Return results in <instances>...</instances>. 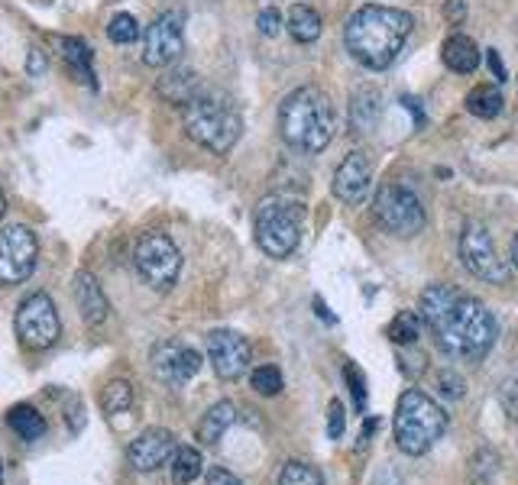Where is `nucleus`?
I'll list each match as a JSON object with an SVG mask.
<instances>
[{
    "instance_id": "nucleus-1",
    "label": "nucleus",
    "mask_w": 518,
    "mask_h": 485,
    "mask_svg": "<svg viewBox=\"0 0 518 485\" xmlns=\"http://www.w3.org/2000/svg\"><path fill=\"white\" fill-rule=\"evenodd\" d=\"M418 314L431 330L438 350L463 363H480L496 343V317L480 298L454 285H431L421 291Z\"/></svg>"
},
{
    "instance_id": "nucleus-2",
    "label": "nucleus",
    "mask_w": 518,
    "mask_h": 485,
    "mask_svg": "<svg viewBox=\"0 0 518 485\" xmlns=\"http://www.w3.org/2000/svg\"><path fill=\"white\" fill-rule=\"evenodd\" d=\"M415 20L405 10L395 7H379L366 4L347 20L344 43L347 52L370 72H383L395 62V55L402 52L408 33H412Z\"/></svg>"
},
{
    "instance_id": "nucleus-3",
    "label": "nucleus",
    "mask_w": 518,
    "mask_h": 485,
    "mask_svg": "<svg viewBox=\"0 0 518 485\" xmlns=\"http://www.w3.org/2000/svg\"><path fill=\"white\" fill-rule=\"evenodd\" d=\"M279 130L282 140L298 152H324L337 130L331 97L315 85L292 91L279 107Z\"/></svg>"
},
{
    "instance_id": "nucleus-4",
    "label": "nucleus",
    "mask_w": 518,
    "mask_h": 485,
    "mask_svg": "<svg viewBox=\"0 0 518 485\" xmlns=\"http://www.w3.org/2000/svg\"><path fill=\"white\" fill-rule=\"evenodd\" d=\"M185 133L201 149L214 152V156H227L237 146L243 133V117L237 101L221 88L204 85L192 101L185 104Z\"/></svg>"
},
{
    "instance_id": "nucleus-5",
    "label": "nucleus",
    "mask_w": 518,
    "mask_h": 485,
    "mask_svg": "<svg viewBox=\"0 0 518 485\" xmlns=\"http://www.w3.org/2000/svg\"><path fill=\"white\" fill-rule=\"evenodd\" d=\"M395 443L408 456L428 453L434 443H438L447 431V414L431 395L418 392V388H408L395 405Z\"/></svg>"
},
{
    "instance_id": "nucleus-6",
    "label": "nucleus",
    "mask_w": 518,
    "mask_h": 485,
    "mask_svg": "<svg viewBox=\"0 0 518 485\" xmlns=\"http://www.w3.org/2000/svg\"><path fill=\"white\" fill-rule=\"evenodd\" d=\"M302 224H305L302 204L295 198H285V194H269V198L259 201L253 217L256 246L272 259L292 256L298 243H302Z\"/></svg>"
},
{
    "instance_id": "nucleus-7",
    "label": "nucleus",
    "mask_w": 518,
    "mask_h": 485,
    "mask_svg": "<svg viewBox=\"0 0 518 485\" xmlns=\"http://www.w3.org/2000/svg\"><path fill=\"white\" fill-rule=\"evenodd\" d=\"M133 266L153 291H169L182 272V253L166 233H143L133 249Z\"/></svg>"
},
{
    "instance_id": "nucleus-8",
    "label": "nucleus",
    "mask_w": 518,
    "mask_h": 485,
    "mask_svg": "<svg viewBox=\"0 0 518 485\" xmlns=\"http://www.w3.org/2000/svg\"><path fill=\"white\" fill-rule=\"evenodd\" d=\"M376 220L383 224L392 237H418L425 230V207H421L418 194L405 185H383L376 194Z\"/></svg>"
},
{
    "instance_id": "nucleus-9",
    "label": "nucleus",
    "mask_w": 518,
    "mask_h": 485,
    "mask_svg": "<svg viewBox=\"0 0 518 485\" xmlns=\"http://www.w3.org/2000/svg\"><path fill=\"white\" fill-rule=\"evenodd\" d=\"M13 324H17V337L26 350H49V346H56L62 337L59 311L46 291H33L30 298H23Z\"/></svg>"
},
{
    "instance_id": "nucleus-10",
    "label": "nucleus",
    "mask_w": 518,
    "mask_h": 485,
    "mask_svg": "<svg viewBox=\"0 0 518 485\" xmlns=\"http://www.w3.org/2000/svg\"><path fill=\"white\" fill-rule=\"evenodd\" d=\"M460 259H463V266H467V272L476 275V279H483L489 285L509 282V262L499 256L489 230L483 224H476V220H470L460 233Z\"/></svg>"
},
{
    "instance_id": "nucleus-11",
    "label": "nucleus",
    "mask_w": 518,
    "mask_h": 485,
    "mask_svg": "<svg viewBox=\"0 0 518 485\" xmlns=\"http://www.w3.org/2000/svg\"><path fill=\"white\" fill-rule=\"evenodd\" d=\"M39 259V240L30 227L10 224L0 230V285H23Z\"/></svg>"
},
{
    "instance_id": "nucleus-12",
    "label": "nucleus",
    "mask_w": 518,
    "mask_h": 485,
    "mask_svg": "<svg viewBox=\"0 0 518 485\" xmlns=\"http://www.w3.org/2000/svg\"><path fill=\"white\" fill-rule=\"evenodd\" d=\"M185 52V13L166 10L146 26L143 36V62L149 68H169L182 59Z\"/></svg>"
},
{
    "instance_id": "nucleus-13",
    "label": "nucleus",
    "mask_w": 518,
    "mask_h": 485,
    "mask_svg": "<svg viewBox=\"0 0 518 485\" xmlns=\"http://www.w3.org/2000/svg\"><path fill=\"white\" fill-rule=\"evenodd\" d=\"M149 366H153V376L159 382L179 388L198 376L201 353L195 346H188L185 340H159L153 346V353H149Z\"/></svg>"
},
{
    "instance_id": "nucleus-14",
    "label": "nucleus",
    "mask_w": 518,
    "mask_h": 485,
    "mask_svg": "<svg viewBox=\"0 0 518 485\" xmlns=\"http://www.w3.org/2000/svg\"><path fill=\"white\" fill-rule=\"evenodd\" d=\"M204 346H208V359H211L214 372L224 382L247 376L253 350H250V340L243 334H237V330H211Z\"/></svg>"
},
{
    "instance_id": "nucleus-15",
    "label": "nucleus",
    "mask_w": 518,
    "mask_h": 485,
    "mask_svg": "<svg viewBox=\"0 0 518 485\" xmlns=\"http://www.w3.org/2000/svg\"><path fill=\"white\" fill-rule=\"evenodd\" d=\"M331 188H334L337 201H344L350 207L363 204L366 194H370V188H373V162H370V156H366L363 149L347 152L344 162L337 165Z\"/></svg>"
},
{
    "instance_id": "nucleus-16",
    "label": "nucleus",
    "mask_w": 518,
    "mask_h": 485,
    "mask_svg": "<svg viewBox=\"0 0 518 485\" xmlns=\"http://www.w3.org/2000/svg\"><path fill=\"white\" fill-rule=\"evenodd\" d=\"M175 450H179V440L166 427H149L140 437H136L127 447V460L136 473H156V469L166 466Z\"/></svg>"
},
{
    "instance_id": "nucleus-17",
    "label": "nucleus",
    "mask_w": 518,
    "mask_h": 485,
    "mask_svg": "<svg viewBox=\"0 0 518 485\" xmlns=\"http://www.w3.org/2000/svg\"><path fill=\"white\" fill-rule=\"evenodd\" d=\"M72 298H75V308L81 314V321L91 324V327L104 324L107 314H111V301H107L101 282L85 269H81L72 279Z\"/></svg>"
},
{
    "instance_id": "nucleus-18",
    "label": "nucleus",
    "mask_w": 518,
    "mask_h": 485,
    "mask_svg": "<svg viewBox=\"0 0 518 485\" xmlns=\"http://www.w3.org/2000/svg\"><path fill=\"white\" fill-rule=\"evenodd\" d=\"M59 52L68 65V72L75 75V81L88 88H98V81H94V72H91V62H94V52L85 39L78 36H59Z\"/></svg>"
},
{
    "instance_id": "nucleus-19",
    "label": "nucleus",
    "mask_w": 518,
    "mask_h": 485,
    "mask_svg": "<svg viewBox=\"0 0 518 485\" xmlns=\"http://www.w3.org/2000/svg\"><path fill=\"white\" fill-rule=\"evenodd\" d=\"M237 421V408L230 405V401H217V405H211L208 411H204V418L198 421V440L204 443V447H217L221 443V437L234 427Z\"/></svg>"
},
{
    "instance_id": "nucleus-20",
    "label": "nucleus",
    "mask_w": 518,
    "mask_h": 485,
    "mask_svg": "<svg viewBox=\"0 0 518 485\" xmlns=\"http://www.w3.org/2000/svg\"><path fill=\"white\" fill-rule=\"evenodd\" d=\"M201 88H204L201 78L192 72V68H172L169 65V72L159 78V94L166 97L169 104H179V107H185L188 101H192Z\"/></svg>"
},
{
    "instance_id": "nucleus-21",
    "label": "nucleus",
    "mask_w": 518,
    "mask_h": 485,
    "mask_svg": "<svg viewBox=\"0 0 518 485\" xmlns=\"http://www.w3.org/2000/svg\"><path fill=\"white\" fill-rule=\"evenodd\" d=\"M441 55H444V65L457 75H470V72H476V65H480V49H476L473 39L463 33L447 36L441 46Z\"/></svg>"
},
{
    "instance_id": "nucleus-22",
    "label": "nucleus",
    "mask_w": 518,
    "mask_h": 485,
    "mask_svg": "<svg viewBox=\"0 0 518 485\" xmlns=\"http://www.w3.org/2000/svg\"><path fill=\"white\" fill-rule=\"evenodd\" d=\"M7 427L20 440L33 443V440H39L46 434V418L33 405H17V408H10V414H7Z\"/></svg>"
},
{
    "instance_id": "nucleus-23",
    "label": "nucleus",
    "mask_w": 518,
    "mask_h": 485,
    "mask_svg": "<svg viewBox=\"0 0 518 485\" xmlns=\"http://www.w3.org/2000/svg\"><path fill=\"white\" fill-rule=\"evenodd\" d=\"M289 33L295 43H315L321 36V17L318 10H311L308 4H295L289 10Z\"/></svg>"
},
{
    "instance_id": "nucleus-24",
    "label": "nucleus",
    "mask_w": 518,
    "mask_h": 485,
    "mask_svg": "<svg viewBox=\"0 0 518 485\" xmlns=\"http://www.w3.org/2000/svg\"><path fill=\"white\" fill-rule=\"evenodd\" d=\"M502 94L496 85H476L470 94H467V110L473 117H480V120H496L502 114Z\"/></svg>"
},
{
    "instance_id": "nucleus-25",
    "label": "nucleus",
    "mask_w": 518,
    "mask_h": 485,
    "mask_svg": "<svg viewBox=\"0 0 518 485\" xmlns=\"http://www.w3.org/2000/svg\"><path fill=\"white\" fill-rule=\"evenodd\" d=\"M379 114V94L373 88H360L350 97V120L360 133H366L373 127V120Z\"/></svg>"
},
{
    "instance_id": "nucleus-26",
    "label": "nucleus",
    "mask_w": 518,
    "mask_h": 485,
    "mask_svg": "<svg viewBox=\"0 0 518 485\" xmlns=\"http://www.w3.org/2000/svg\"><path fill=\"white\" fill-rule=\"evenodd\" d=\"M204 469V460L195 447H179L172 456V482L175 485H192Z\"/></svg>"
},
{
    "instance_id": "nucleus-27",
    "label": "nucleus",
    "mask_w": 518,
    "mask_h": 485,
    "mask_svg": "<svg viewBox=\"0 0 518 485\" xmlns=\"http://www.w3.org/2000/svg\"><path fill=\"white\" fill-rule=\"evenodd\" d=\"M101 408L107 414V421L117 418V414H127L133 408V388L124 379H114L104 385V395H101Z\"/></svg>"
},
{
    "instance_id": "nucleus-28",
    "label": "nucleus",
    "mask_w": 518,
    "mask_h": 485,
    "mask_svg": "<svg viewBox=\"0 0 518 485\" xmlns=\"http://www.w3.org/2000/svg\"><path fill=\"white\" fill-rule=\"evenodd\" d=\"M418 337H421V314H415V311H399V314L392 317V324H389V340L392 343L412 346Z\"/></svg>"
},
{
    "instance_id": "nucleus-29",
    "label": "nucleus",
    "mask_w": 518,
    "mask_h": 485,
    "mask_svg": "<svg viewBox=\"0 0 518 485\" xmlns=\"http://www.w3.org/2000/svg\"><path fill=\"white\" fill-rule=\"evenodd\" d=\"M107 36H111V43L117 46H130L140 39V23H136V17H130V13H117V17H111V23H107Z\"/></svg>"
},
{
    "instance_id": "nucleus-30",
    "label": "nucleus",
    "mask_w": 518,
    "mask_h": 485,
    "mask_svg": "<svg viewBox=\"0 0 518 485\" xmlns=\"http://www.w3.org/2000/svg\"><path fill=\"white\" fill-rule=\"evenodd\" d=\"M279 485H324L321 473L315 466H308V463H285L282 466V476H279Z\"/></svg>"
},
{
    "instance_id": "nucleus-31",
    "label": "nucleus",
    "mask_w": 518,
    "mask_h": 485,
    "mask_svg": "<svg viewBox=\"0 0 518 485\" xmlns=\"http://www.w3.org/2000/svg\"><path fill=\"white\" fill-rule=\"evenodd\" d=\"M250 385L256 388L259 395L272 398V395L282 392V372H279L276 366H256V369L250 372Z\"/></svg>"
},
{
    "instance_id": "nucleus-32",
    "label": "nucleus",
    "mask_w": 518,
    "mask_h": 485,
    "mask_svg": "<svg viewBox=\"0 0 518 485\" xmlns=\"http://www.w3.org/2000/svg\"><path fill=\"white\" fill-rule=\"evenodd\" d=\"M344 376H347V385H350L353 398H357V411H363L366 408V382H363V372L353 366V363H347L344 366Z\"/></svg>"
},
{
    "instance_id": "nucleus-33",
    "label": "nucleus",
    "mask_w": 518,
    "mask_h": 485,
    "mask_svg": "<svg viewBox=\"0 0 518 485\" xmlns=\"http://www.w3.org/2000/svg\"><path fill=\"white\" fill-rule=\"evenodd\" d=\"M344 405H340V401L334 398L331 401V408H327V437L331 440H340L344 437Z\"/></svg>"
},
{
    "instance_id": "nucleus-34",
    "label": "nucleus",
    "mask_w": 518,
    "mask_h": 485,
    "mask_svg": "<svg viewBox=\"0 0 518 485\" xmlns=\"http://www.w3.org/2000/svg\"><path fill=\"white\" fill-rule=\"evenodd\" d=\"M256 26H259V33L263 36H279V30H282V13L276 10V7H266L263 13H259V20H256Z\"/></svg>"
},
{
    "instance_id": "nucleus-35",
    "label": "nucleus",
    "mask_w": 518,
    "mask_h": 485,
    "mask_svg": "<svg viewBox=\"0 0 518 485\" xmlns=\"http://www.w3.org/2000/svg\"><path fill=\"white\" fill-rule=\"evenodd\" d=\"M438 385H441V392L447 395V398H463L467 395V385H463V379L460 376H454V372H438Z\"/></svg>"
},
{
    "instance_id": "nucleus-36",
    "label": "nucleus",
    "mask_w": 518,
    "mask_h": 485,
    "mask_svg": "<svg viewBox=\"0 0 518 485\" xmlns=\"http://www.w3.org/2000/svg\"><path fill=\"white\" fill-rule=\"evenodd\" d=\"M444 20L451 26H460L467 20V0H444Z\"/></svg>"
},
{
    "instance_id": "nucleus-37",
    "label": "nucleus",
    "mask_w": 518,
    "mask_h": 485,
    "mask_svg": "<svg viewBox=\"0 0 518 485\" xmlns=\"http://www.w3.org/2000/svg\"><path fill=\"white\" fill-rule=\"evenodd\" d=\"M208 485H243L234 473H230V469H224V466H211L208 469Z\"/></svg>"
},
{
    "instance_id": "nucleus-38",
    "label": "nucleus",
    "mask_w": 518,
    "mask_h": 485,
    "mask_svg": "<svg viewBox=\"0 0 518 485\" xmlns=\"http://www.w3.org/2000/svg\"><path fill=\"white\" fill-rule=\"evenodd\" d=\"M26 72H30L33 78L46 75V55L39 49H30V55H26Z\"/></svg>"
},
{
    "instance_id": "nucleus-39",
    "label": "nucleus",
    "mask_w": 518,
    "mask_h": 485,
    "mask_svg": "<svg viewBox=\"0 0 518 485\" xmlns=\"http://www.w3.org/2000/svg\"><path fill=\"white\" fill-rule=\"evenodd\" d=\"M486 65H489V72H493L496 81H509V72L502 68V59H499L496 49H486Z\"/></svg>"
},
{
    "instance_id": "nucleus-40",
    "label": "nucleus",
    "mask_w": 518,
    "mask_h": 485,
    "mask_svg": "<svg viewBox=\"0 0 518 485\" xmlns=\"http://www.w3.org/2000/svg\"><path fill=\"white\" fill-rule=\"evenodd\" d=\"M379 427V421H366V427H363V440H360V447H366V443H370V437H373V431Z\"/></svg>"
},
{
    "instance_id": "nucleus-41",
    "label": "nucleus",
    "mask_w": 518,
    "mask_h": 485,
    "mask_svg": "<svg viewBox=\"0 0 518 485\" xmlns=\"http://www.w3.org/2000/svg\"><path fill=\"white\" fill-rule=\"evenodd\" d=\"M315 308H318V314L324 317V321H327V324H334V314H327V308H324V304H321V301H315Z\"/></svg>"
},
{
    "instance_id": "nucleus-42",
    "label": "nucleus",
    "mask_w": 518,
    "mask_h": 485,
    "mask_svg": "<svg viewBox=\"0 0 518 485\" xmlns=\"http://www.w3.org/2000/svg\"><path fill=\"white\" fill-rule=\"evenodd\" d=\"M4 214H7V194L0 188V220H4Z\"/></svg>"
},
{
    "instance_id": "nucleus-43",
    "label": "nucleus",
    "mask_w": 518,
    "mask_h": 485,
    "mask_svg": "<svg viewBox=\"0 0 518 485\" xmlns=\"http://www.w3.org/2000/svg\"><path fill=\"white\" fill-rule=\"evenodd\" d=\"M512 262H515V266H518V237L512 240Z\"/></svg>"
}]
</instances>
